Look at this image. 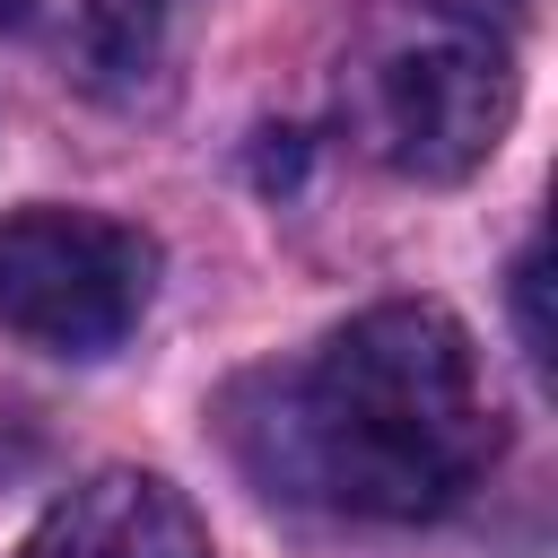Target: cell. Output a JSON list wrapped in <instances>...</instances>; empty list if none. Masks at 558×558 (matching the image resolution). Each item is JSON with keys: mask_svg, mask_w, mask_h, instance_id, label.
Wrapping results in <instances>:
<instances>
[{"mask_svg": "<svg viewBox=\"0 0 558 558\" xmlns=\"http://www.w3.org/2000/svg\"><path fill=\"white\" fill-rule=\"evenodd\" d=\"M227 436L270 497L418 523L480 488L506 427L471 331L427 296H392L349 314L314 357L244 384Z\"/></svg>", "mask_w": 558, "mask_h": 558, "instance_id": "obj_1", "label": "cell"}, {"mask_svg": "<svg viewBox=\"0 0 558 558\" xmlns=\"http://www.w3.org/2000/svg\"><path fill=\"white\" fill-rule=\"evenodd\" d=\"M349 122L375 166L410 183H462L514 122V52L471 9H392L349 61Z\"/></svg>", "mask_w": 558, "mask_h": 558, "instance_id": "obj_2", "label": "cell"}, {"mask_svg": "<svg viewBox=\"0 0 558 558\" xmlns=\"http://www.w3.org/2000/svg\"><path fill=\"white\" fill-rule=\"evenodd\" d=\"M157 296V244L105 209H9L0 218V323L52 357H113Z\"/></svg>", "mask_w": 558, "mask_h": 558, "instance_id": "obj_3", "label": "cell"}, {"mask_svg": "<svg viewBox=\"0 0 558 558\" xmlns=\"http://www.w3.org/2000/svg\"><path fill=\"white\" fill-rule=\"evenodd\" d=\"M17 558H209L192 497L157 471H96L44 506Z\"/></svg>", "mask_w": 558, "mask_h": 558, "instance_id": "obj_4", "label": "cell"}, {"mask_svg": "<svg viewBox=\"0 0 558 558\" xmlns=\"http://www.w3.org/2000/svg\"><path fill=\"white\" fill-rule=\"evenodd\" d=\"M70 44H78V70L105 87V78H140L166 44V0H78L70 17Z\"/></svg>", "mask_w": 558, "mask_h": 558, "instance_id": "obj_5", "label": "cell"}, {"mask_svg": "<svg viewBox=\"0 0 558 558\" xmlns=\"http://www.w3.org/2000/svg\"><path fill=\"white\" fill-rule=\"evenodd\" d=\"M514 314H523V349L549 357V323H541V244L514 262Z\"/></svg>", "mask_w": 558, "mask_h": 558, "instance_id": "obj_6", "label": "cell"}, {"mask_svg": "<svg viewBox=\"0 0 558 558\" xmlns=\"http://www.w3.org/2000/svg\"><path fill=\"white\" fill-rule=\"evenodd\" d=\"M26 9H35V0H0V26H17V17H26Z\"/></svg>", "mask_w": 558, "mask_h": 558, "instance_id": "obj_7", "label": "cell"}]
</instances>
